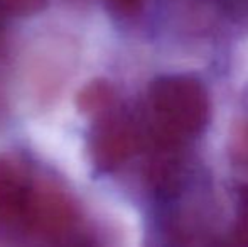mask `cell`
Returning a JSON list of instances; mask_svg holds the SVG:
<instances>
[{
    "mask_svg": "<svg viewBox=\"0 0 248 247\" xmlns=\"http://www.w3.org/2000/svg\"><path fill=\"white\" fill-rule=\"evenodd\" d=\"M147 102L152 135L159 148H177L198 135L208 122V92L194 76H160L149 86Z\"/></svg>",
    "mask_w": 248,
    "mask_h": 247,
    "instance_id": "6da1fadb",
    "label": "cell"
},
{
    "mask_svg": "<svg viewBox=\"0 0 248 247\" xmlns=\"http://www.w3.org/2000/svg\"><path fill=\"white\" fill-rule=\"evenodd\" d=\"M76 220L78 212L66 191L46 180H32L26 214L27 231L46 241H59L73 231Z\"/></svg>",
    "mask_w": 248,
    "mask_h": 247,
    "instance_id": "7a4b0ae2",
    "label": "cell"
},
{
    "mask_svg": "<svg viewBox=\"0 0 248 247\" xmlns=\"http://www.w3.org/2000/svg\"><path fill=\"white\" fill-rule=\"evenodd\" d=\"M88 141V151L93 165L100 171H113L135 152L139 144L137 129L125 114L115 109L95 117Z\"/></svg>",
    "mask_w": 248,
    "mask_h": 247,
    "instance_id": "3957f363",
    "label": "cell"
},
{
    "mask_svg": "<svg viewBox=\"0 0 248 247\" xmlns=\"http://www.w3.org/2000/svg\"><path fill=\"white\" fill-rule=\"evenodd\" d=\"M32 180L22 163L0 156V231L26 229Z\"/></svg>",
    "mask_w": 248,
    "mask_h": 247,
    "instance_id": "277c9868",
    "label": "cell"
},
{
    "mask_svg": "<svg viewBox=\"0 0 248 247\" xmlns=\"http://www.w3.org/2000/svg\"><path fill=\"white\" fill-rule=\"evenodd\" d=\"M76 105L85 115L98 117L108 110L115 109V90L103 80L92 82L81 88L76 97Z\"/></svg>",
    "mask_w": 248,
    "mask_h": 247,
    "instance_id": "5b68a950",
    "label": "cell"
},
{
    "mask_svg": "<svg viewBox=\"0 0 248 247\" xmlns=\"http://www.w3.org/2000/svg\"><path fill=\"white\" fill-rule=\"evenodd\" d=\"M228 154L233 165L248 171V115L233 124L228 137Z\"/></svg>",
    "mask_w": 248,
    "mask_h": 247,
    "instance_id": "8992f818",
    "label": "cell"
},
{
    "mask_svg": "<svg viewBox=\"0 0 248 247\" xmlns=\"http://www.w3.org/2000/svg\"><path fill=\"white\" fill-rule=\"evenodd\" d=\"M5 9H9L10 12L16 14H29L37 10L39 7H43L44 0H0Z\"/></svg>",
    "mask_w": 248,
    "mask_h": 247,
    "instance_id": "52a82bcc",
    "label": "cell"
},
{
    "mask_svg": "<svg viewBox=\"0 0 248 247\" xmlns=\"http://www.w3.org/2000/svg\"><path fill=\"white\" fill-rule=\"evenodd\" d=\"M232 17L248 22V0H221Z\"/></svg>",
    "mask_w": 248,
    "mask_h": 247,
    "instance_id": "ba28073f",
    "label": "cell"
},
{
    "mask_svg": "<svg viewBox=\"0 0 248 247\" xmlns=\"http://www.w3.org/2000/svg\"><path fill=\"white\" fill-rule=\"evenodd\" d=\"M242 214H240V227H238V234L245 239V242H248V193L243 195L242 198Z\"/></svg>",
    "mask_w": 248,
    "mask_h": 247,
    "instance_id": "9c48e42d",
    "label": "cell"
},
{
    "mask_svg": "<svg viewBox=\"0 0 248 247\" xmlns=\"http://www.w3.org/2000/svg\"><path fill=\"white\" fill-rule=\"evenodd\" d=\"M110 3H111V5L117 7V9L128 12V10L137 9V7L142 3V0H110Z\"/></svg>",
    "mask_w": 248,
    "mask_h": 247,
    "instance_id": "30bf717a",
    "label": "cell"
}]
</instances>
